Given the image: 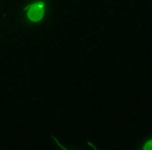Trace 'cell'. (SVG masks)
Returning a JSON list of instances; mask_svg holds the SVG:
<instances>
[{"mask_svg": "<svg viewBox=\"0 0 152 150\" xmlns=\"http://www.w3.org/2000/svg\"><path fill=\"white\" fill-rule=\"evenodd\" d=\"M45 12V7L43 2H37L30 4L26 9V16L32 22H39L43 19Z\"/></svg>", "mask_w": 152, "mask_h": 150, "instance_id": "cell-1", "label": "cell"}, {"mask_svg": "<svg viewBox=\"0 0 152 150\" xmlns=\"http://www.w3.org/2000/svg\"><path fill=\"white\" fill-rule=\"evenodd\" d=\"M143 150H152V140L148 141L147 143H146L145 145H144Z\"/></svg>", "mask_w": 152, "mask_h": 150, "instance_id": "cell-2", "label": "cell"}, {"mask_svg": "<svg viewBox=\"0 0 152 150\" xmlns=\"http://www.w3.org/2000/svg\"><path fill=\"white\" fill-rule=\"evenodd\" d=\"M65 150H66V149H65Z\"/></svg>", "mask_w": 152, "mask_h": 150, "instance_id": "cell-3", "label": "cell"}]
</instances>
